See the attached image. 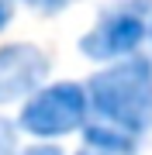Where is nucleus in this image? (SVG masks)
<instances>
[{
	"label": "nucleus",
	"instance_id": "obj_1",
	"mask_svg": "<svg viewBox=\"0 0 152 155\" xmlns=\"http://www.w3.org/2000/svg\"><path fill=\"white\" fill-rule=\"evenodd\" d=\"M90 121H100L131 138L152 131V59L131 55L111 62L86 83Z\"/></svg>",
	"mask_w": 152,
	"mask_h": 155
},
{
	"label": "nucleus",
	"instance_id": "obj_2",
	"mask_svg": "<svg viewBox=\"0 0 152 155\" xmlns=\"http://www.w3.org/2000/svg\"><path fill=\"white\" fill-rule=\"evenodd\" d=\"M152 0H114L104 7L97 24L79 38V52L90 62H121L138 55V48L149 38Z\"/></svg>",
	"mask_w": 152,
	"mask_h": 155
},
{
	"label": "nucleus",
	"instance_id": "obj_3",
	"mask_svg": "<svg viewBox=\"0 0 152 155\" xmlns=\"http://www.w3.org/2000/svg\"><path fill=\"white\" fill-rule=\"evenodd\" d=\"M86 121H90V100H86V86L79 83H45L24 100L17 114V127L42 141L83 131Z\"/></svg>",
	"mask_w": 152,
	"mask_h": 155
},
{
	"label": "nucleus",
	"instance_id": "obj_4",
	"mask_svg": "<svg viewBox=\"0 0 152 155\" xmlns=\"http://www.w3.org/2000/svg\"><path fill=\"white\" fill-rule=\"evenodd\" d=\"M52 62L31 41H11L0 48V107L28 100L35 90L45 86Z\"/></svg>",
	"mask_w": 152,
	"mask_h": 155
},
{
	"label": "nucleus",
	"instance_id": "obj_5",
	"mask_svg": "<svg viewBox=\"0 0 152 155\" xmlns=\"http://www.w3.org/2000/svg\"><path fill=\"white\" fill-rule=\"evenodd\" d=\"M138 152V138L124 131H114L100 121H86L83 127V148L76 155H135Z\"/></svg>",
	"mask_w": 152,
	"mask_h": 155
},
{
	"label": "nucleus",
	"instance_id": "obj_6",
	"mask_svg": "<svg viewBox=\"0 0 152 155\" xmlns=\"http://www.w3.org/2000/svg\"><path fill=\"white\" fill-rule=\"evenodd\" d=\"M0 155H21V127L11 117H0Z\"/></svg>",
	"mask_w": 152,
	"mask_h": 155
},
{
	"label": "nucleus",
	"instance_id": "obj_7",
	"mask_svg": "<svg viewBox=\"0 0 152 155\" xmlns=\"http://www.w3.org/2000/svg\"><path fill=\"white\" fill-rule=\"evenodd\" d=\"M14 4H24V7H31V11H38V14H59V11H66L73 0H14Z\"/></svg>",
	"mask_w": 152,
	"mask_h": 155
},
{
	"label": "nucleus",
	"instance_id": "obj_8",
	"mask_svg": "<svg viewBox=\"0 0 152 155\" xmlns=\"http://www.w3.org/2000/svg\"><path fill=\"white\" fill-rule=\"evenodd\" d=\"M21 155H66L59 148V145H52V141H38V145H31V148H24Z\"/></svg>",
	"mask_w": 152,
	"mask_h": 155
},
{
	"label": "nucleus",
	"instance_id": "obj_9",
	"mask_svg": "<svg viewBox=\"0 0 152 155\" xmlns=\"http://www.w3.org/2000/svg\"><path fill=\"white\" fill-rule=\"evenodd\" d=\"M11 21H14V0H0V35L11 28Z\"/></svg>",
	"mask_w": 152,
	"mask_h": 155
},
{
	"label": "nucleus",
	"instance_id": "obj_10",
	"mask_svg": "<svg viewBox=\"0 0 152 155\" xmlns=\"http://www.w3.org/2000/svg\"><path fill=\"white\" fill-rule=\"evenodd\" d=\"M149 38H152V21H149Z\"/></svg>",
	"mask_w": 152,
	"mask_h": 155
}]
</instances>
